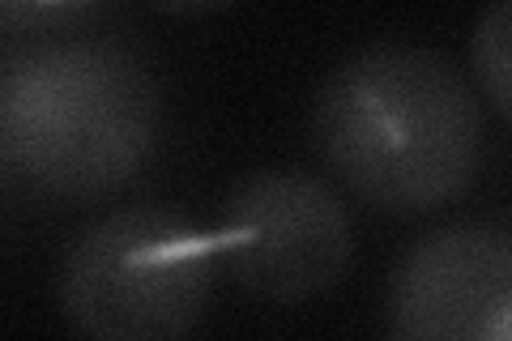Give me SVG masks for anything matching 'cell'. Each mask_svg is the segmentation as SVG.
<instances>
[{
  "mask_svg": "<svg viewBox=\"0 0 512 341\" xmlns=\"http://www.w3.org/2000/svg\"><path fill=\"white\" fill-rule=\"evenodd\" d=\"M218 235L163 209H120L73 243L64 316L86 341H180L214 290Z\"/></svg>",
  "mask_w": 512,
  "mask_h": 341,
  "instance_id": "obj_3",
  "label": "cell"
},
{
  "mask_svg": "<svg viewBox=\"0 0 512 341\" xmlns=\"http://www.w3.org/2000/svg\"><path fill=\"white\" fill-rule=\"evenodd\" d=\"M316 133L342 184L384 214H427L466 192L483 116L453 64L423 47H367L329 73Z\"/></svg>",
  "mask_w": 512,
  "mask_h": 341,
  "instance_id": "obj_1",
  "label": "cell"
},
{
  "mask_svg": "<svg viewBox=\"0 0 512 341\" xmlns=\"http://www.w3.org/2000/svg\"><path fill=\"white\" fill-rule=\"evenodd\" d=\"M214 235L235 278L274 303H303L329 290L355 252L342 201L299 171L244 180Z\"/></svg>",
  "mask_w": 512,
  "mask_h": 341,
  "instance_id": "obj_4",
  "label": "cell"
},
{
  "mask_svg": "<svg viewBox=\"0 0 512 341\" xmlns=\"http://www.w3.org/2000/svg\"><path fill=\"white\" fill-rule=\"evenodd\" d=\"M158 133L150 69L120 43H56L0 77V154L52 197L90 201L141 171Z\"/></svg>",
  "mask_w": 512,
  "mask_h": 341,
  "instance_id": "obj_2",
  "label": "cell"
},
{
  "mask_svg": "<svg viewBox=\"0 0 512 341\" xmlns=\"http://www.w3.org/2000/svg\"><path fill=\"white\" fill-rule=\"evenodd\" d=\"M393 341H512V239L491 226L427 235L393 273Z\"/></svg>",
  "mask_w": 512,
  "mask_h": 341,
  "instance_id": "obj_5",
  "label": "cell"
},
{
  "mask_svg": "<svg viewBox=\"0 0 512 341\" xmlns=\"http://www.w3.org/2000/svg\"><path fill=\"white\" fill-rule=\"evenodd\" d=\"M478 86L487 90V99L512 120V0L495 5L474 30L470 43Z\"/></svg>",
  "mask_w": 512,
  "mask_h": 341,
  "instance_id": "obj_6",
  "label": "cell"
}]
</instances>
